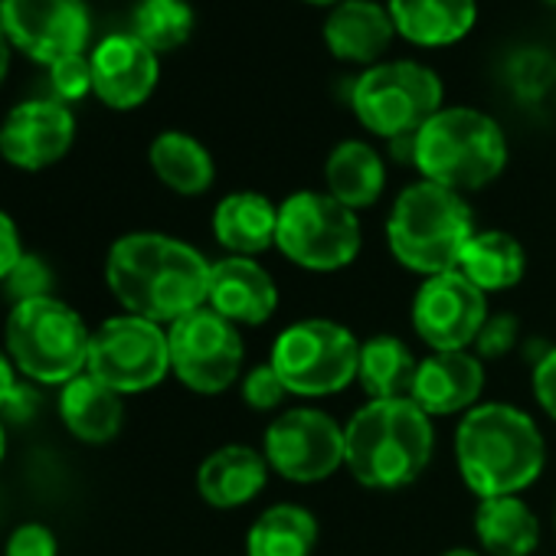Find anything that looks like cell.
<instances>
[{
    "label": "cell",
    "instance_id": "cell-8",
    "mask_svg": "<svg viewBox=\"0 0 556 556\" xmlns=\"http://www.w3.org/2000/svg\"><path fill=\"white\" fill-rule=\"evenodd\" d=\"M364 232L354 210L331 193L302 190L278 206L275 245L305 271H341L361 252Z\"/></svg>",
    "mask_w": 556,
    "mask_h": 556
},
{
    "label": "cell",
    "instance_id": "cell-3",
    "mask_svg": "<svg viewBox=\"0 0 556 556\" xmlns=\"http://www.w3.org/2000/svg\"><path fill=\"white\" fill-rule=\"evenodd\" d=\"M435 452L432 416L413 400H370L344 426V465L364 488L413 484Z\"/></svg>",
    "mask_w": 556,
    "mask_h": 556
},
{
    "label": "cell",
    "instance_id": "cell-20",
    "mask_svg": "<svg viewBox=\"0 0 556 556\" xmlns=\"http://www.w3.org/2000/svg\"><path fill=\"white\" fill-rule=\"evenodd\" d=\"M213 232L229 255H258L275 245L278 232V206L252 190H239L219 200L213 213Z\"/></svg>",
    "mask_w": 556,
    "mask_h": 556
},
{
    "label": "cell",
    "instance_id": "cell-19",
    "mask_svg": "<svg viewBox=\"0 0 556 556\" xmlns=\"http://www.w3.org/2000/svg\"><path fill=\"white\" fill-rule=\"evenodd\" d=\"M268 462L249 445H223L203 458L197 471L200 497L216 510H232L255 501L268 481Z\"/></svg>",
    "mask_w": 556,
    "mask_h": 556
},
{
    "label": "cell",
    "instance_id": "cell-14",
    "mask_svg": "<svg viewBox=\"0 0 556 556\" xmlns=\"http://www.w3.org/2000/svg\"><path fill=\"white\" fill-rule=\"evenodd\" d=\"M488 321V295L455 271L432 275L413 299V328L439 354L468 351Z\"/></svg>",
    "mask_w": 556,
    "mask_h": 556
},
{
    "label": "cell",
    "instance_id": "cell-12",
    "mask_svg": "<svg viewBox=\"0 0 556 556\" xmlns=\"http://www.w3.org/2000/svg\"><path fill=\"white\" fill-rule=\"evenodd\" d=\"M265 462L295 484H318L344 465V429L321 409H289L265 429Z\"/></svg>",
    "mask_w": 556,
    "mask_h": 556
},
{
    "label": "cell",
    "instance_id": "cell-40",
    "mask_svg": "<svg viewBox=\"0 0 556 556\" xmlns=\"http://www.w3.org/2000/svg\"><path fill=\"white\" fill-rule=\"evenodd\" d=\"M442 556H481V553H475V549H468V546H455V549H445Z\"/></svg>",
    "mask_w": 556,
    "mask_h": 556
},
{
    "label": "cell",
    "instance_id": "cell-21",
    "mask_svg": "<svg viewBox=\"0 0 556 556\" xmlns=\"http://www.w3.org/2000/svg\"><path fill=\"white\" fill-rule=\"evenodd\" d=\"M60 419L76 439L99 445L118 435L125 422V403L122 393H115L92 374H79L60 393Z\"/></svg>",
    "mask_w": 556,
    "mask_h": 556
},
{
    "label": "cell",
    "instance_id": "cell-38",
    "mask_svg": "<svg viewBox=\"0 0 556 556\" xmlns=\"http://www.w3.org/2000/svg\"><path fill=\"white\" fill-rule=\"evenodd\" d=\"M14 370H17V367H14L11 354H4V351H0V413L8 409V403H11L14 390L21 387V383H17V374H14Z\"/></svg>",
    "mask_w": 556,
    "mask_h": 556
},
{
    "label": "cell",
    "instance_id": "cell-13",
    "mask_svg": "<svg viewBox=\"0 0 556 556\" xmlns=\"http://www.w3.org/2000/svg\"><path fill=\"white\" fill-rule=\"evenodd\" d=\"M0 27L14 50L40 66L83 56L92 34L86 0H0Z\"/></svg>",
    "mask_w": 556,
    "mask_h": 556
},
{
    "label": "cell",
    "instance_id": "cell-23",
    "mask_svg": "<svg viewBox=\"0 0 556 556\" xmlns=\"http://www.w3.org/2000/svg\"><path fill=\"white\" fill-rule=\"evenodd\" d=\"M396 34L419 47H445L462 40L478 17L475 0H390Z\"/></svg>",
    "mask_w": 556,
    "mask_h": 556
},
{
    "label": "cell",
    "instance_id": "cell-31",
    "mask_svg": "<svg viewBox=\"0 0 556 556\" xmlns=\"http://www.w3.org/2000/svg\"><path fill=\"white\" fill-rule=\"evenodd\" d=\"M50 89H53L50 99H56L63 105H73V102L86 99L89 92H96L92 89V63H89V53L70 56V60L50 66Z\"/></svg>",
    "mask_w": 556,
    "mask_h": 556
},
{
    "label": "cell",
    "instance_id": "cell-11",
    "mask_svg": "<svg viewBox=\"0 0 556 556\" xmlns=\"http://www.w3.org/2000/svg\"><path fill=\"white\" fill-rule=\"evenodd\" d=\"M174 377L203 396L223 393L236 383L242 367V338L232 321L213 308H197L167 328Z\"/></svg>",
    "mask_w": 556,
    "mask_h": 556
},
{
    "label": "cell",
    "instance_id": "cell-10",
    "mask_svg": "<svg viewBox=\"0 0 556 556\" xmlns=\"http://www.w3.org/2000/svg\"><path fill=\"white\" fill-rule=\"evenodd\" d=\"M86 374L115 393H144L170 374L167 331L138 315L109 318L89 344Z\"/></svg>",
    "mask_w": 556,
    "mask_h": 556
},
{
    "label": "cell",
    "instance_id": "cell-29",
    "mask_svg": "<svg viewBox=\"0 0 556 556\" xmlns=\"http://www.w3.org/2000/svg\"><path fill=\"white\" fill-rule=\"evenodd\" d=\"M416 370L419 361L400 338L377 334L370 341H361L357 380L374 400H409Z\"/></svg>",
    "mask_w": 556,
    "mask_h": 556
},
{
    "label": "cell",
    "instance_id": "cell-25",
    "mask_svg": "<svg viewBox=\"0 0 556 556\" xmlns=\"http://www.w3.org/2000/svg\"><path fill=\"white\" fill-rule=\"evenodd\" d=\"M328 193L344 203L348 210H364L374 206L387 187V170L380 154L364 144V141H344L331 151L328 167H325Z\"/></svg>",
    "mask_w": 556,
    "mask_h": 556
},
{
    "label": "cell",
    "instance_id": "cell-7",
    "mask_svg": "<svg viewBox=\"0 0 556 556\" xmlns=\"http://www.w3.org/2000/svg\"><path fill=\"white\" fill-rule=\"evenodd\" d=\"M268 364L292 396H334L357 380L361 341L338 321L305 318L275 338Z\"/></svg>",
    "mask_w": 556,
    "mask_h": 556
},
{
    "label": "cell",
    "instance_id": "cell-34",
    "mask_svg": "<svg viewBox=\"0 0 556 556\" xmlns=\"http://www.w3.org/2000/svg\"><path fill=\"white\" fill-rule=\"evenodd\" d=\"M517 338H520V321L514 315H507V312L504 315H488V321H484V328H481V334L475 341L478 357H488V361L504 357V354H510L517 348Z\"/></svg>",
    "mask_w": 556,
    "mask_h": 556
},
{
    "label": "cell",
    "instance_id": "cell-28",
    "mask_svg": "<svg viewBox=\"0 0 556 556\" xmlns=\"http://www.w3.org/2000/svg\"><path fill=\"white\" fill-rule=\"evenodd\" d=\"M318 520L302 504H271L258 514L245 536L249 556H312Z\"/></svg>",
    "mask_w": 556,
    "mask_h": 556
},
{
    "label": "cell",
    "instance_id": "cell-1",
    "mask_svg": "<svg viewBox=\"0 0 556 556\" xmlns=\"http://www.w3.org/2000/svg\"><path fill=\"white\" fill-rule=\"evenodd\" d=\"M210 268L193 245L174 236L128 232L109 249L105 282L128 315L174 325L206 305Z\"/></svg>",
    "mask_w": 556,
    "mask_h": 556
},
{
    "label": "cell",
    "instance_id": "cell-42",
    "mask_svg": "<svg viewBox=\"0 0 556 556\" xmlns=\"http://www.w3.org/2000/svg\"><path fill=\"white\" fill-rule=\"evenodd\" d=\"M308 4H338V0H308ZM344 4V0H341Z\"/></svg>",
    "mask_w": 556,
    "mask_h": 556
},
{
    "label": "cell",
    "instance_id": "cell-33",
    "mask_svg": "<svg viewBox=\"0 0 556 556\" xmlns=\"http://www.w3.org/2000/svg\"><path fill=\"white\" fill-rule=\"evenodd\" d=\"M4 286L14 299V305L21 302H34V299H47L50 295V286H53V278H50V268L47 262H40L37 255H27L17 262V268L4 278Z\"/></svg>",
    "mask_w": 556,
    "mask_h": 556
},
{
    "label": "cell",
    "instance_id": "cell-26",
    "mask_svg": "<svg viewBox=\"0 0 556 556\" xmlns=\"http://www.w3.org/2000/svg\"><path fill=\"white\" fill-rule=\"evenodd\" d=\"M523 268H527L523 245L510 232H501V229L475 232L458 262V271L468 282H475L484 295L514 289L523 278Z\"/></svg>",
    "mask_w": 556,
    "mask_h": 556
},
{
    "label": "cell",
    "instance_id": "cell-43",
    "mask_svg": "<svg viewBox=\"0 0 556 556\" xmlns=\"http://www.w3.org/2000/svg\"><path fill=\"white\" fill-rule=\"evenodd\" d=\"M546 4H553V8H556V0H546Z\"/></svg>",
    "mask_w": 556,
    "mask_h": 556
},
{
    "label": "cell",
    "instance_id": "cell-37",
    "mask_svg": "<svg viewBox=\"0 0 556 556\" xmlns=\"http://www.w3.org/2000/svg\"><path fill=\"white\" fill-rule=\"evenodd\" d=\"M24 258V245H21V232L14 226V219L0 210V282L17 268V262Z\"/></svg>",
    "mask_w": 556,
    "mask_h": 556
},
{
    "label": "cell",
    "instance_id": "cell-22",
    "mask_svg": "<svg viewBox=\"0 0 556 556\" xmlns=\"http://www.w3.org/2000/svg\"><path fill=\"white\" fill-rule=\"evenodd\" d=\"M393 17L390 11L370 4V0H344L325 21V40L338 60L348 63H370L377 60L393 40Z\"/></svg>",
    "mask_w": 556,
    "mask_h": 556
},
{
    "label": "cell",
    "instance_id": "cell-24",
    "mask_svg": "<svg viewBox=\"0 0 556 556\" xmlns=\"http://www.w3.org/2000/svg\"><path fill=\"white\" fill-rule=\"evenodd\" d=\"M475 533L491 556H530L540 546V520L520 494L484 497L475 510Z\"/></svg>",
    "mask_w": 556,
    "mask_h": 556
},
{
    "label": "cell",
    "instance_id": "cell-15",
    "mask_svg": "<svg viewBox=\"0 0 556 556\" xmlns=\"http://www.w3.org/2000/svg\"><path fill=\"white\" fill-rule=\"evenodd\" d=\"M76 118L56 99H30L11 109L0 125V157L21 170H43L70 154Z\"/></svg>",
    "mask_w": 556,
    "mask_h": 556
},
{
    "label": "cell",
    "instance_id": "cell-35",
    "mask_svg": "<svg viewBox=\"0 0 556 556\" xmlns=\"http://www.w3.org/2000/svg\"><path fill=\"white\" fill-rule=\"evenodd\" d=\"M8 556H56V536L43 523H24L8 536Z\"/></svg>",
    "mask_w": 556,
    "mask_h": 556
},
{
    "label": "cell",
    "instance_id": "cell-5",
    "mask_svg": "<svg viewBox=\"0 0 556 556\" xmlns=\"http://www.w3.org/2000/svg\"><path fill=\"white\" fill-rule=\"evenodd\" d=\"M413 164L426 180L455 193L481 190L504 170L507 141L484 112L442 109L413 135Z\"/></svg>",
    "mask_w": 556,
    "mask_h": 556
},
{
    "label": "cell",
    "instance_id": "cell-39",
    "mask_svg": "<svg viewBox=\"0 0 556 556\" xmlns=\"http://www.w3.org/2000/svg\"><path fill=\"white\" fill-rule=\"evenodd\" d=\"M11 40H8V34H4V27H0V86H4V79H8V70H11Z\"/></svg>",
    "mask_w": 556,
    "mask_h": 556
},
{
    "label": "cell",
    "instance_id": "cell-6",
    "mask_svg": "<svg viewBox=\"0 0 556 556\" xmlns=\"http://www.w3.org/2000/svg\"><path fill=\"white\" fill-rule=\"evenodd\" d=\"M92 334L86 321L60 299L14 305L8 318V354L14 367L37 383L66 387L89 364Z\"/></svg>",
    "mask_w": 556,
    "mask_h": 556
},
{
    "label": "cell",
    "instance_id": "cell-2",
    "mask_svg": "<svg viewBox=\"0 0 556 556\" xmlns=\"http://www.w3.org/2000/svg\"><path fill=\"white\" fill-rule=\"evenodd\" d=\"M458 475L481 501L527 491L546 465V442L536 422L507 403H478L455 432Z\"/></svg>",
    "mask_w": 556,
    "mask_h": 556
},
{
    "label": "cell",
    "instance_id": "cell-27",
    "mask_svg": "<svg viewBox=\"0 0 556 556\" xmlns=\"http://www.w3.org/2000/svg\"><path fill=\"white\" fill-rule=\"evenodd\" d=\"M148 161L157 174V180L164 187H170L174 193L180 197H200L210 190L213 177H216V167H213V157L210 151L184 135V131H164L151 141V151H148Z\"/></svg>",
    "mask_w": 556,
    "mask_h": 556
},
{
    "label": "cell",
    "instance_id": "cell-16",
    "mask_svg": "<svg viewBox=\"0 0 556 556\" xmlns=\"http://www.w3.org/2000/svg\"><path fill=\"white\" fill-rule=\"evenodd\" d=\"M92 89L96 96L118 112L138 109L151 99L157 86V53L148 50L135 34L105 37L92 53Z\"/></svg>",
    "mask_w": 556,
    "mask_h": 556
},
{
    "label": "cell",
    "instance_id": "cell-4",
    "mask_svg": "<svg viewBox=\"0 0 556 556\" xmlns=\"http://www.w3.org/2000/svg\"><path fill=\"white\" fill-rule=\"evenodd\" d=\"M471 236L475 219L462 193L432 180L406 187L387 219V242L393 258L422 278L455 271Z\"/></svg>",
    "mask_w": 556,
    "mask_h": 556
},
{
    "label": "cell",
    "instance_id": "cell-9",
    "mask_svg": "<svg viewBox=\"0 0 556 556\" xmlns=\"http://www.w3.org/2000/svg\"><path fill=\"white\" fill-rule=\"evenodd\" d=\"M351 102L364 128L400 141L442 112V83L419 63H383L357 79Z\"/></svg>",
    "mask_w": 556,
    "mask_h": 556
},
{
    "label": "cell",
    "instance_id": "cell-32",
    "mask_svg": "<svg viewBox=\"0 0 556 556\" xmlns=\"http://www.w3.org/2000/svg\"><path fill=\"white\" fill-rule=\"evenodd\" d=\"M289 396V387L278 377V370L271 364H258L242 377V400L245 406L258 409V413H271L275 406H282Z\"/></svg>",
    "mask_w": 556,
    "mask_h": 556
},
{
    "label": "cell",
    "instance_id": "cell-36",
    "mask_svg": "<svg viewBox=\"0 0 556 556\" xmlns=\"http://www.w3.org/2000/svg\"><path fill=\"white\" fill-rule=\"evenodd\" d=\"M533 396L540 409L556 422V348L543 351V357L533 367Z\"/></svg>",
    "mask_w": 556,
    "mask_h": 556
},
{
    "label": "cell",
    "instance_id": "cell-41",
    "mask_svg": "<svg viewBox=\"0 0 556 556\" xmlns=\"http://www.w3.org/2000/svg\"><path fill=\"white\" fill-rule=\"evenodd\" d=\"M4 452H8V435H4V426H0V462H4Z\"/></svg>",
    "mask_w": 556,
    "mask_h": 556
},
{
    "label": "cell",
    "instance_id": "cell-30",
    "mask_svg": "<svg viewBox=\"0 0 556 556\" xmlns=\"http://www.w3.org/2000/svg\"><path fill=\"white\" fill-rule=\"evenodd\" d=\"M131 34L154 53L184 47L193 34V11L187 0H138Z\"/></svg>",
    "mask_w": 556,
    "mask_h": 556
},
{
    "label": "cell",
    "instance_id": "cell-17",
    "mask_svg": "<svg viewBox=\"0 0 556 556\" xmlns=\"http://www.w3.org/2000/svg\"><path fill=\"white\" fill-rule=\"evenodd\" d=\"M206 308L223 315L226 321L239 325H265L278 308V289L275 278L245 255H226L213 262L210 268V289H206Z\"/></svg>",
    "mask_w": 556,
    "mask_h": 556
},
{
    "label": "cell",
    "instance_id": "cell-18",
    "mask_svg": "<svg viewBox=\"0 0 556 556\" xmlns=\"http://www.w3.org/2000/svg\"><path fill=\"white\" fill-rule=\"evenodd\" d=\"M481 393H484L481 357L468 351H448V354L432 351L416 370L409 400L426 416H458L475 409Z\"/></svg>",
    "mask_w": 556,
    "mask_h": 556
}]
</instances>
